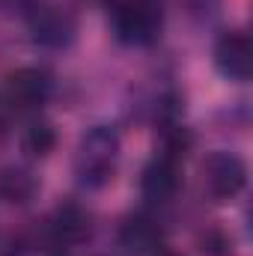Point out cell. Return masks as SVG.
Listing matches in <instances>:
<instances>
[{
  "instance_id": "1",
  "label": "cell",
  "mask_w": 253,
  "mask_h": 256,
  "mask_svg": "<svg viewBox=\"0 0 253 256\" xmlns=\"http://www.w3.org/2000/svg\"><path fill=\"white\" fill-rule=\"evenodd\" d=\"M120 158V134L114 126H92L78 143L74 152V176L84 188L98 191L116 173Z\"/></svg>"
},
{
  "instance_id": "2",
  "label": "cell",
  "mask_w": 253,
  "mask_h": 256,
  "mask_svg": "<svg viewBox=\"0 0 253 256\" xmlns=\"http://www.w3.org/2000/svg\"><path fill=\"white\" fill-rule=\"evenodd\" d=\"M161 0H114V30L122 45H152L161 36Z\"/></svg>"
},
{
  "instance_id": "3",
  "label": "cell",
  "mask_w": 253,
  "mask_h": 256,
  "mask_svg": "<svg viewBox=\"0 0 253 256\" xmlns=\"http://www.w3.org/2000/svg\"><path fill=\"white\" fill-rule=\"evenodd\" d=\"M248 185V164L236 152H212L202 161V191L218 202H226L244 191Z\"/></svg>"
},
{
  "instance_id": "4",
  "label": "cell",
  "mask_w": 253,
  "mask_h": 256,
  "mask_svg": "<svg viewBox=\"0 0 253 256\" xmlns=\"http://www.w3.org/2000/svg\"><path fill=\"white\" fill-rule=\"evenodd\" d=\"M51 92H54V80L39 66H21L9 72L3 84V98L15 110H36L51 98Z\"/></svg>"
},
{
  "instance_id": "5",
  "label": "cell",
  "mask_w": 253,
  "mask_h": 256,
  "mask_svg": "<svg viewBox=\"0 0 253 256\" xmlns=\"http://www.w3.org/2000/svg\"><path fill=\"white\" fill-rule=\"evenodd\" d=\"M27 24H30L33 42L42 45V48H54V51L57 48H68L74 42V33H78L74 18L60 6H36L30 12Z\"/></svg>"
},
{
  "instance_id": "6",
  "label": "cell",
  "mask_w": 253,
  "mask_h": 256,
  "mask_svg": "<svg viewBox=\"0 0 253 256\" xmlns=\"http://www.w3.org/2000/svg\"><path fill=\"white\" fill-rule=\"evenodd\" d=\"M214 66L224 78L244 84L253 72V48L244 30H226L214 42Z\"/></svg>"
},
{
  "instance_id": "7",
  "label": "cell",
  "mask_w": 253,
  "mask_h": 256,
  "mask_svg": "<svg viewBox=\"0 0 253 256\" xmlns=\"http://www.w3.org/2000/svg\"><path fill=\"white\" fill-rule=\"evenodd\" d=\"M179 188H182V158H173V155L161 152L140 173V191L155 202L173 200Z\"/></svg>"
},
{
  "instance_id": "8",
  "label": "cell",
  "mask_w": 253,
  "mask_h": 256,
  "mask_svg": "<svg viewBox=\"0 0 253 256\" xmlns=\"http://www.w3.org/2000/svg\"><path fill=\"white\" fill-rule=\"evenodd\" d=\"M51 238L57 244H84L92 236V214L80 202H60L48 220Z\"/></svg>"
},
{
  "instance_id": "9",
  "label": "cell",
  "mask_w": 253,
  "mask_h": 256,
  "mask_svg": "<svg viewBox=\"0 0 253 256\" xmlns=\"http://www.w3.org/2000/svg\"><path fill=\"white\" fill-rule=\"evenodd\" d=\"M120 244L134 256L158 254L161 244H164V230L149 214H131V218L122 220V226H120Z\"/></svg>"
},
{
  "instance_id": "10",
  "label": "cell",
  "mask_w": 253,
  "mask_h": 256,
  "mask_svg": "<svg viewBox=\"0 0 253 256\" xmlns=\"http://www.w3.org/2000/svg\"><path fill=\"white\" fill-rule=\"evenodd\" d=\"M36 194H39V179L33 176V170L21 164H9L0 170V200L12 206H27L30 200H36Z\"/></svg>"
},
{
  "instance_id": "11",
  "label": "cell",
  "mask_w": 253,
  "mask_h": 256,
  "mask_svg": "<svg viewBox=\"0 0 253 256\" xmlns=\"http://www.w3.org/2000/svg\"><path fill=\"white\" fill-rule=\"evenodd\" d=\"M21 146H24V152L30 158H48L54 152V146H57V131L45 120H33L21 134Z\"/></svg>"
},
{
  "instance_id": "12",
  "label": "cell",
  "mask_w": 253,
  "mask_h": 256,
  "mask_svg": "<svg viewBox=\"0 0 253 256\" xmlns=\"http://www.w3.org/2000/svg\"><path fill=\"white\" fill-rule=\"evenodd\" d=\"M200 242L208 256H232V238L224 230H206V236Z\"/></svg>"
},
{
  "instance_id": "13",
  "label": "cell",
  "mask_w": 253,
  "mask_h": 256,
  "mask_svg": "<svg viewBox=\"0 0 253 256\" xmlns=\"http://www.w3.org/2000/svg\"><path fill=\"white\" fill-rule=\"evenodd\" d=\"M12 3H24V0H0V6H12Z\"/></svg>"
},
{
  "instance_id": "14",
  "label": "cell",
  "mask_w": 253,
  "mask_h": 256,
  "mask_svg": "<svg viewBox=\"0 0 253 256\" xmlns=\"http://www.w3.org/2000/svg\"><path fill=\"white\" fill-rule=\"evenodd\" d=\"M161 256H179V254H161Z\"/></svg>"
}]
</instances>
